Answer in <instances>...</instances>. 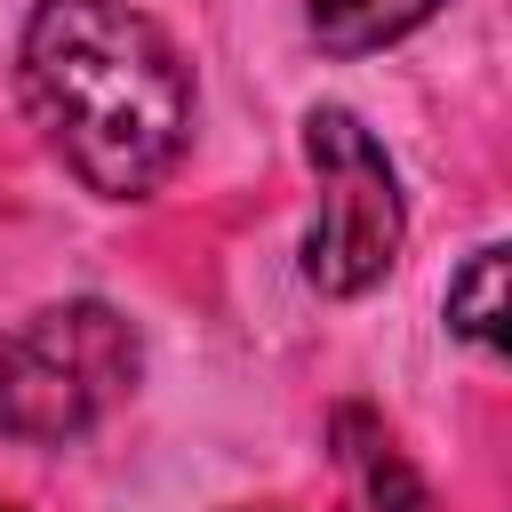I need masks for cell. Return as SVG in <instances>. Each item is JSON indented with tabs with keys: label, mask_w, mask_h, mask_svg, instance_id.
Segmentation results:
<instances>
[{
	"label": "cell",
	"mask_w": 512,
	"mask_h": 512,
	"mask_svg": "<svg viewBox=\"0 0 512 512\" xmlns=\"http://www.w3.org/2000/svg\"><path fill=\"white\" fill-rule=\"evenodd\" d=\"M16 64L48 152L96 200H144L168 184L192 136V72L144 8L40 0Z\"/></svg>",
	"instance_id": "6da1fadb"
},
{
	"label": "cell",
	"mask_w": 512,
	"mask_h": 512,
	"mask_svg": "<svg viewBox=\"0 0 512 512\" xmlns=\"http://www.w3.org/2000/svg\"><path fill=\"white\" fill-rule=\"evenodd\" d=\"M136 328L104 296L40 304L0 336V432L24 448H64L104 424L136 384Z\"/></svg>",
	"instance_id": "7a4b0ae2"
},
{
	"label": "cell",
	"mask_w": 512,
	"mask_h": 512,
	"mask_svg": "<svg viewBox=\"0 0 512 512\" xmlns=\"http://www.w3.org/2000/svg\"><path fill=\"white\" fill-rule=\"evenodd\" d=\"M304 160L320 176V208L304 232V280L320 296H368L408 232L400 208V176L384 160V144L344 112V104H312L304 112Z\"/></svg>",
	"instance_id": "3957f363"
},
{
	"label": "cell",
	"mask_w": 512,
	"mask_h": 512,
	"mask_svg": "<svg viewBox=\"0 0 512 512\" xmlns=\"http://www.w3.org/2000/svg\"><path fill=\"white\" fill-rule=\"evenodd\" d=\"M424 16H440V0H312V40L328 56H368L408 40Z\"/></svg>",
	"instance_id": "277c9868"
},
{
	"label": "cell",
	"mask_w": 512,
	"mask_h": 512,
	"mask_svg": "<svg viewBox=\"0 0 512 512\" xmlns=\"http://www.w3.org/2000/svg\"><path fill=\"white\" fill-rule=\"evenodd\" d=\"M448 328L480 352H504V248H480L448 280Z\"/></svg>",
	"instance_id": "5b68a950"
},
{
	"label": "cell",
	"mask_w": 512,
	"mask_h": 512,
	"mask_svg": "<svg viewBox=\"0 0 512 512\" xmlns=\"http://www.w3.org/2000/svg\"><path fill=\"white\" fill-rule=\"evenodd\" d=\"M0 512H24V504H0Z\"/></svg>",
	"instance_id": "8992f818"
}]
</instances>
